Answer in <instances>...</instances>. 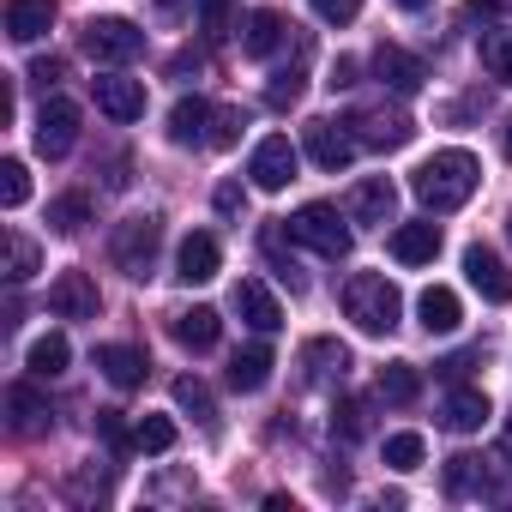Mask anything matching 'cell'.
Listing matches in <instances>:
<instances>
[{
    "label": "cell",
    "instance_id": "obj_1",
    "mask_svg": "<svg viewBox=\"0 0 512 512\" xmlns=\"http://www.w3.org/2000/svg\"><path fill=\"white\" fill-rule=\"evenodd\" d=\"M476 181H482V163H476L470 151H434V157L410 175V187H416V199H422L428 211H458V205L476 193Z\"/></svg>",
    "mask_w": 512,
    "mask_h": 512
},
{
    "label": "cell",
    "instance_id": "obj_2",
    "mask_svg": "<svg viewBox=\"0 0 512 512\" xmlns=\"http://www.w3.org/2000/svg\"><path fill=\"white\" fill-rule=\"evenodd\" d=\"M344 314L356 320V332L392 338L398 320H404V296H398V284H392L386 272H356V278L344 284Z\"/></svg>",
    "mask_w": 512,
    "mask_h": 512
},
{
    "label": "cell",
    "instance_id": "obj_3",
    "mask_svg": "<svg viewBox=\"0 0 512 512\" xmlns=\"http://www.w3.org/2000/svg\"><path fill=\"white\" fill-rule=\"evenodd\" d=\"M290 235H296L302 247H314L320 260H344L350 241H356V235H350V223H344L332 205H320V199H314V205H302V211L290 217Z\"/></svg>",
    "mask_w": 512,
    "mask_h": 512
},
{
    "label": "cell",
    "instance_id": "obj_4",
    "mask_svg": "<svg viewBox=\"0 0 512 512\" xmlns=\"http://www.w3.org/2000/svg\"><path fill=\"white\" fill-rule=\"evenodd\" d=\"M157 247H163V223H157V217H127V223L115 229V241H109L115 266H121L127 278H151Z\"/></svg>",
    "mask_w": 512,
    "mask_h": 512
},
{
    "label": "cell",
    "instance_id": "obj_5",
    "mask_svg": "<svg viewBox=\"0 0 512 512\" xmlns=\"http://www.w3.org/2000/svg\"><path fill=\"white\" fill-rule=\"evenodd\" d=\"M79 43H85V55L103 61V67H127V61L145 55V31H139L133 19H91Z\"/></svg>",
    "mask_w": 512,
    "mask_h": 512
},
{
    "label": "cell",
    "instance_id": "obj_6",
    "mask_svg": "<svg viewBox=\"0 0 512 512\" xmlns=\"http://www.w3.org/2000/svg\"><path fill=\"white\" fill-rule=\"evenodd\" d=\"M350 133H356V145H368V151H398V145H410V133H416V121L404 115V109H356L350 121H344Z\"/></svg>",
    "mask_w": 512,
    "mask_h": 512
},
{
    "label": "cell",
    "instance_id": "obj_7",
    "mask_svg": "<svg viewBox=\"0 0 512 512\" xmlns=\"http://www.w3.org/2000/svg\"><path fill=\"white\" fill-rule=\"evenodd\" d=\"M296 145L284 139V133H272V139H260L253 145V163H247V175H253V187L260 193H284L290 181H296Z\"/></svg>",
    "mask_w": 512,
    "mask_h": 512
},
{
    "label": "cell",
    "instance_id": "obj_8",
    "mask_svg": "<svg viewBox=\"0 0 512 512\" xmlns=\"http://www.w3.org/2000/svg\"><path fill=\"white\" fill-rule=\"evenodd\" d=\"M37 151L43 157H67L73 145H79V103H67V97H49L43 103V115H37Z\"/></svg>",
    "mask_w": 512,
    "mask_h": 512
},
{
    "label": "cell",
    "instance_id": "obj_9",
    "mask_svg": "<svg viewBox=\"0 0 512 512\" xmlns=\"http://www.w3.org/2000/svg\"><path fill=\"white\" fill-rule=\"evenodd\" d=\"M91 97L109 121H139L145 115V79H127V73H103L91 79Z\"/></svg>",
    "mask_w": 512,
    "mask_h": 512
},
{
    "label": "cell",
    "instance_id": "obj_10",
    "mask_svg": "<svg viewBox=\"0 0 512 512\" xmlns=\"http://www.w3.org/2000/svg\"><path fill=\"white\" fill-rule=\"evenodd\" d=\"M49 308H55L61 320H97V308H103L97 278H91V272H61V278L49 284Z\"/></svg>",
    "mask_w": 512,
    "mask_h": 512
},
{
    "label": "cell",
    "instance_id": "obj_11",
    "mask_svg": "<svg viewBox=\"0 0 512 512\" xmlns=\"http://www.w3.org/2000/svg\"><path fill=\"white\" fill-rule=\"evenodd\" d=\"M235 314H241V326H253V332H260V338H272L278 326H284V308H278V296L260 284V278H241L235 284Z\"/></svg>",
    "mask_w": 512,
    "mask_h": 512
},
{
    "label": "cell",
    "instance_id": "obj_12",
    "mask_svg": "<svg viewBox=\"0 0 512 512\" xmlns=\"http://www.w3.org/2000/svg\"><path fill=\"white\" fill-rule=\"evenodd\" d=\"M464 278L482 290V302H512V272L500 266V253H494V247H482V241H470V247H464Z\"/></svg>",
    "mask_w": 512,
    "mask_h": 512
},
{
    "label": "cell",
    "instance_id": "obj_13",
    "mask_svg": "<svg viewBox=\"0 0 512 512\" xmlns=\"http://www.w3.org/2000/svg\"><path fill=\"white\" fill-rule=\"evenodd\" d=\"M374 73H380V85H386L392 97H416L422 79H428V67H422L410 49H398V43H380V49H374Z\"/></svg>",
    "mask_w": 512,
    "mask_h": 512
},
{
    "label": "cell",
    "instance_id": "obj_14",
    "mask_svg": "<svg viewBox=\"0 0 512 512\" xmlns=\"http://www.w3.org/2000/svg\"><path fill=\"white\" fill-rule=\"evenodd\" d=\"M392 211H398V187H392L386 175L356 181L350 199H344V217H350V223H392Z\"/></svg>",
    "mask_w": 512,
    "mask_h": 512
},
{
    "label": "cell",
    "instance_id": "obj_15",
    "mask_svg": "<svg viewBox=\"0 0 512 512\" xmlns=\"http://www.w3.org/2000/svg\"><path fill=\"white\" fill-rule=\"evenodd\" d=\"M217 266H223V247H217V235H205V229H193V235L175 247V278H181V284H211Z\"/></svg>",
    "mask_w": 512,
    "mask_h": 512
},
{
    "label": "cell",
    "instance_id": "obj_16",
    "mask_svg": "<svg viewBox=\"0 0 512 512\" xmlns=\"http://www.w3.org/2000/svg\"><path fill=\"white\" fill-rule=\"evenodd\" d=\"M308 157H314L326 175H338V169H350V157H356V133L338 127V121H308Z\"/></svg>",
    "mask_w": 512,
    "mask_h": 512
},
{
    "label": "cell",
    "instance_id": "obj_17",
    "mask_svg": "<svg viewBox=\"0 0 512 512\" xmlns=\"http://www.w3.org/2000/svg\"><path fill=\"white\" fill-rule=\"evenodd\" d=\"M211 121H217V109H211L205 97H181V103L169 109V145H181V151L211 145Z\"/></svg>",
    "mask_w": 512,
    "mask_h": 512
},
{
    "label": "cell",
    "instance_id": "obj_18",
    "mask_svg": "<svg viewBox=\"0 0 512 512\" xmlns=\"http://www.w3.org/2000/svg\"><path fill=\"white\" fill-rule=\"evenodd\" d=\"M446 494H452V500H500L494 470H488L482 458H470V452L446 458Z\"/></svg>",
    "mask_w": 512,
    "mask_h": 512
},
{
    "label": "cell",
    "instance_id": "obj_19",
    "mask_svg": "<svg viewBox=\"0 0 512 512\" xmlns=\"http://www.w3.org/2000/svg\"><path fill=\"white\" fill-rule=\"evenodd\" d=\"M7 416H13V434H49V422H55L49 398L31 380H13L7 386Z\"/></svg>",
    "mask_w": 512,
    "mask_h": 512
},
{
    "label": "cell",
    "instance_id": "obj_20",
    "mask_svg": "<svg viewBox=\"0 0 512 512\" xmlns=\"http://www.w3.org/2000/svg\"><path fill=\"white\" fill-rule=\"evenodd\" d=\"M434 253H440V223H398L392 229V260L398 266H434Z\"/></svg>",
    "mask_w": 512,
    "mask_h": 512
},
{
    "label": "cell",
    "instance_id": "obj_21",
    "mask_svg": "<svg viewBox=\"0 0 512 512\" xmlns=\"http://www.w3.org/2000/svg\"><path fill=\"white\" fill-rule=\"evenodd\" d=\"M169 338L181 344V350H217V338H223V320H217V308H181L175 320H169Z\"/></svg>",
    "mask_w": 512,
    "mask_h": 512
},
{
    "label": "cell",
    "instance_id": "obj_22",
    "mask_svg": "<svg viewBox=\"0 0 512 512\" xmlns=\"http://www.w3.org/2000/svg\"><path fill=\"white\" fill-rule=\"evenodd\" d=\"M97 368H103V380H109V386H121V392L145 386V374H151L145 350H133V344H103V350H97Z\"/></svg>",
    "mask_w": 512,
    "mask_h": 512
},
{
    "label": "cell",
    "instance_id": "obj_23",
    "mask_svg": "<svg viewBox=\"0 0 512 512\" xmlns=\"http://www.w3.org/2000/svg\"><path fill=\"white\" fill-rule=\"evenodd\" d=\"M296 25H284L272 7H260V13H247V25H241V49L253 55V61H266V55H278L284 49V37H290Z\"/></svg>",
    "mask_w": 512,
    "mask_h": 512
},
{
    "label": "cell",
    "instance_id": "obj_24",
    "mask_svg": "<svg viewBox=\"0 0 512 512\" xmlns=\"http://www.w3.org/2000/svg\"><path fill=\"white\" fill-rule=\"evenodd\" d=\"M55 25V0H7V37L13 43H37Z\"/></svg>",
    "mask_w": 512,
    "mask_h": 512
},
{
    "label": "cell",
    "instance_id": "obj_25",
    "mask_svg": "<svg viewBox=\"0 0 512 512\" xmlns=\"http://www.w3.org/2000/svg\"><path fill=\"white\" fill-rule=\"evenodd\" d=\"M416 314H422V326H428V332H440V338L464 326V308H458V296H452L446 284H428V290L416 296Z\"/></svg>",
    "mask_w": 512,
    "mask_h": 512
},
{
    "label": "cell",
    "instance_id": "obj_26",
    "mask_svg": "<svg viewBox=\"0 0 512 512\" xmlns=\"http://www.w3.org/2000/svg\"><path fill=\"white\" fill-rule=\"evenodd\" d=\"M302 362H308V380H314V386H338V380L350 374V350H344L338 338H314V344L302 350Z\"/></svg>",
    "mask_w": 512,
    "mask_h": 512
},
{
    "label": "cell",
    "instance_id": "obj_27",
    "mask_svg": "<svg viewBox=\"0 0 512 512\" xmlns=\"http://www.w3.org/2000/svg\"><path fill=\"white\" fill-rule=\"evenodd\" d=\"M272 368H278V362H272L266 344H247V350L229 356V386H235V392H260V386L272 380Z\"/></svg>",
    "mask_w": 512,
    "mask_h": 512
},
{
    "label": "cell",
    "instance_id": "obj_28",
    "mask_svg": "<svg viewBox=\"0 0 512 512\" xmlns=\"http://www.w3.org/2000/svg\"><path fill=\"white\" fill-rule=\"evenodd\" d=\"M440 422H446L452 434H476V428L488 422V398H482L476 386H458V392L440 404Z\"/></svg>",
    "mask_w": 512,
    "mask_h": 512
},
{
    "label": "cell",
    "instance_id": "obj_29",
    "mask_svg": "<svg viewBox=\"0 0 512 512\" xmlns=\"http://www.w3.org/2000/svg\"><path fill=\"white\" fill-rule=\"evenodd\" d=\"M175 404H181V410H187L205 434H217V404H211V386H205V380L181 374V380H175Z\"/></svg>",
    "mask_w": 512,
    "mask_h": 512
},
{
    "label": "cell",
    "instance_id": "obj_30",
    "mask_svg": "<svg viewBox=\"0 0 512 512\" xmlns=\"http://www.w3.org/2000/svg\"><path fill=\"white\" fill-rule=\"evenodd\" d=\"M25 362H31V374H37V380H55V374H67L73 344H67L61 332H49V338H37V344H31V356H25Z\"/></svg>",
    "mask_w": 512,
    "mask_h": 512
},
{
    "label": "cell",
    "instance_id": "obj_31",
    "mask_svg": "<svg viewBox=\"0 0 512 512\" xmlns=\"http://www.w3.org/2000/svg\"><path fill=\"white\" fill-rule=\"evenodd\" d=\"M380 398H386V404H416V398H422L416 362H386V368H380Z\"/></svg>",
    "mask_w": 512,
    "mask_h": 512
},
{
    "label": "cell",
    "instance_id": "obj_32",
    "mask_svg": "<svg viewBox=\"0 0 512 512\" xmlns=\"http://www.w3.org/2000/svg\"><path fill=\"white\" fill-rule=\"evenodd\" d=\"M482 67H488V79L494 85H512V31H482Z\"/></svg>",
    "mask_w": 512,
    "mask_h": 512
},
{
    "label": "cell",
    "instance_id": "obj_33",
    "mask_svg": "<svg viewBox=\"0 0 512 512\" xmlns=\"http://www.w3.org/2000/svg\"><path fill=\"white\" fill-rule=\"evenodd\" d=\"M0 272H7V284H25L37 272V241H25L19 229H7V266H0Z\"/></svg>",
    "mask_w": 512,
    "mask_h": 512
},
{
    "label": "cell",
    "instance_id": "obj_34",
    "mask_svg": "<svg viewBox=\"0 0 512 512\" xmlns=\"http://www.w3.org/2000/svg\"><path fill=\"white\" fill-rule=\"evenodd\" d=\"M260 247H266V260H272V272H278V278H284V284H290V290L302 296V290H308V278H302V266L290 260V253H284V229H266V241H260Z\"/></svg>",
    "mask_w": 512,
    "mask_h": 512
},
{
    "label": "cell",
    "instance_id": "obj_35",
    "mask_svg": "<svg viewBox=\"0 0 512 512\" xmlns=\"http://www.w3.org/2000/svg\"><path fill=\"white\" fill-rule=\"evenodd\" d=\"M25 199H31V169H25L19 157H7V163H0V205L19 211Z\"/></svg>",
    "mask_w": 512,
    "mask_h": 512
},
{
    "label": "cell",
    "instance_id": "obj_36",
    "mask_svg": "<svg viewBox=\"0 0 512 512\" xmlns=\"http://www.w3.org/2000/svg\"><path fill=\"white\" fill-rule=\"evenodd\" d=\"M85 217H91V199H85V193H61V199L49 205V229H61V235L85 229Z\"/></svg>",
    "mask_w": 512,
    "mask_h": 512
},
{
    "label": "cell",
    "instance_id": "obj_37",
    "mask_svg": "<svg viewBox=\"0 0 512 512\" xmlns=\"http://www.w3.org/2000/svg\"><path fill=\"white\" fill-rule=\"evenodd\" d=\"M302 91H308V73H302V67H278L272 85H266V103H272V109H290Z\"/></svg>",
    "mask_w": 512,
    "mask_h": 512
},
{
    "label": "cell",
    "instance_id": "obj_38",
    "mask_svg": "<svg viewBox=\"0 0 512 512\" xmlns=\"http://www.w3.org/2000/svg\"><path fill=\"white\" fill-rule=\"evenodd\" d=\"M229 25H235V0H199V31H205V43H223Z\"/></svg>",
    "mask_w": 512,
    "mask_h": 512
},
{
    "label": "cell",
    "instance_id": "obj_39",
    "mask_svg": "<svg viewBox=\"0 0 512 512\" xmlns=\"http://www.w3.org/2000/svg\"><path fill=\"white\" fill-rule=\"evenodd\" d=\"M332 434H338V440H362V434H368V404H362V398H344V404L332 410Z\"/></svg>",
    "mask_w": 512,
    "mask_h": 512
},
{
    "label": "cell",
    "instance_id": "obj_40",
    "mask_svg": "<svg viewBox=\"0 0 512 512\" xmlns=\"http://www.w3.org/2000/svg\"><path fill=\"white\" fill-rule=\"evenodd\" d=\"M133 446H139V452H169V446H175V422H169V416H145V422L133 428Z\"/></svg>",
    "mask_w": 512,
    "mask_h": 512
},
{
    "label": "cell",
    "instance_id": "obj_41",
    "mask_svg": "<svg viewBox=\"0 0 512 512\" xmlns=\"http://www.w3.org/2000/svg\"><path fill=\"white\" fill-rule=\"evenodd\" d=\"M422 458H428L422 434H392V440H386V464H392V470H422Z\"/></svg>",
    "mask_w": 512,
    "mask_h": 512
},
{
    "label": "cell",
    "instance_id": "obj_42",
    "mask_svg": "<svg viewBox=\"0 0 512 512\" xmlns=\"http://www.w3.org/2000/svg\"><path fill=\"white\" fill-rule=\"evenodd\" d=\"M241 133H247V115H241V109H217V121H211V145L229 151V145H241Z\"/></svg>",
    "mask_w": 512,
    "mask_h": 512
},
{
    "label": "cell",
    "instance_id": "obj_43",
    "mask_svg": "<svg viewBox=\"0 0 512 512\" xmlns=\"http://www.w3.org/2000/svg\"><path fill=\"white\" fill-rule=\"evenodd\" d=\"M97 434H103L115 452H127V446H133V434H127V416H121V410H97Z\"/></svg>",
    "mask_w": 512,
    "mask_h": 512
},
{
    "label": "cell",
    "instance_id": "obj_44",
    "mask_svg": "<svg viewBox=\"0 0 512 512\" xmlns=\"http://www.w3.org/2000/svg\"><path fill=\"white\" fill-rule=\"evenodd\" d=\"M61 73H67V61H61V55H37V61H31V85H43V91H55V85H61Z\"/></svg>",
    "mask_w": 512,
    "mask_h": 512
},
{
    "label": "cell",
    "instance_id": "obj_45",
    "mask_svg": "<svg viewBox=\"0 0 512 512\" xmlns=\"http://www.w3.org/2000/svg\"><path fill=\"white\" fill-rule=\"evenodd\" d=\"M314 13H320L326 25H350V19L362 13V0H314Z\"/></svg>",
    "mask_w": 512,
    "mask_h": 512
},
{
    "label": "cell",
    "instance_id": "obj_46",
    "mask_svg": "<svg viewBox=\"0 0 512 512\" xmlns=\"http://www.w3.org/2000/svg\"><path fill=\"white\" fill-rule=\"evenodd\" d=\"M211 205H217V211H223V217H241V211H247V193H241V187H235V181H223V187H217V193H211Z\"/></svg>",
    "mask_w": 512,
    "mask_h": 512
},
{
    "label": "cell",
    "instance_id": "obj_47",
    "mask_svg": "<svg viewBox=\"0 0 512 512\" xmlns=\"http://www.w3.org/2000/svg\"><path fill=\"white\" fill-rule=\"evenodd\" d=\"M326 85H332V91H350V85H356V61L344 55V61L332 67V79H326Z\"/></svg>",
    "mask_w": 512,
    "mask_h": 512
},
{
    "label": "cell",
    "instance_id": "obj_48",
    "mask_svg": "<svg viewBox=\"0 0 512 512\" xmlns=\"http://www.w3.org/2000/svg\"><path fill=\"white\" fill-rule=\"evenodd\" d=\"M470 368H476V356H452V362H440V374H446V380H464Z\"/></svg>",
    "mask_w": 512,
    "mask_h": 512
},
{
    "label": "cell",
    "instance_id": "obj_49",
    "mask_svg": "<svg viewBox=\"0 0 512 512\" xmlns=\"http://www.w3.org/2000/svg\"><path fill=\"white\" fill-rule=\"evenodd\" d=\"M169 73H175V79H181V73H199V55H193V49H181V55L169 61Z\"/></svg>",
    "mask_w": 512,
    "mask_h": 512
},
{
    "label": "cell",
    "instance_id": "obj_50",
    "mask_svg": "<svg viewBox=\"0 0 512 512\" xmlns=\"http://www.w3.org/2000/svg\"><path fill=\"white\" fill-rule=\"evenodd\" d=\"M470 7H476V13H506L512 0H470Z\"/></svg>",
    "mask_w": 512,
    "mask_h": 512
},
{
    "label": "cell",
    "instance_id": "obj_51",
    "mask_svg": "<svg viewBox=\"0 0 512 512\" xmlns=\"http://www.w3.org/2000/svg\"><path fill=\"white\" fill-rule=\"evenodd\" d=\"M398 7H404V13H422V7H428V0H398Z\"/></svg>",
    "mask_w": 512,
    "mask_h": 512
},
{
    "label": "cell",
    "instance_id": "obj_52",
    "mask_svg": "<svg viewBox=\"0 0 512 512\" xmlns=\"http://www.w3.org/2000/svg\"><path fill=\"white\" fill-rule=\"evenodd\" d=\"M506 157H512V121H506Z\"/></svg>",
    "mask_w": 512,
    "mask_h": 512
},
{
    "label": "cell",
    "instance_id": "obj_53",
    "mask_svg": "<svg viewBox=\"0 0 512 512\" xmlns=\"http://www.w3.org/2000/svg\"><path fill=\"white\" fill-rule=\"evenodd\" d=\"M506 458H512V428H506Z\"/></svg>",
    "mask_w": 512,
    "mask_h": 512
},
{
    "label": "cell",
    "instance_id": "obj_54",
    "mask_svg": "<svg viewBox=\"0 0 512 512\" xmlns=\"http://www.w3.org/2000/svg\"><path fill=\"white\" fill-rule=\"evenodd\" d=\"M506 229H512V223H506Z\"/></svg>",
    "mask_w": 512,
    "mask_h": 512
}]
</instances>
